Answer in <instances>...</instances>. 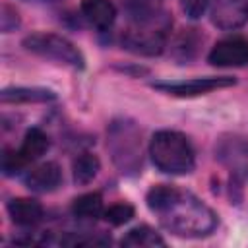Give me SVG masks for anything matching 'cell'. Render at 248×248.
<instances>
[{
    "instance_id": "30bf717a",
    "label": "cell",
    "mask_w": 248,
    "mask_h": 248,
    "mask_svg": "<svg viewBox=\"0 0 248 248\" xmlns=\"http://www.w3.org/2000/svg\"><path fill=\"white\" fill-rule=\"evenodd\" d=\"M60 182H62V170L52 161L35 167L25 176V186L33 192H52L60 186Z\"/></svg>"
},
{
    "instance_id": "d6986e66",
    "label": "cell",
    "mask_w": 248,
    "mask_h": 248,
    "mask_svg": "<svg viewBox=\"0 0 248 248\" xmlns=\"http://www.w3.org/2000/svg\"><path fill=\"white\" fill-rule=\"evenodd\" d=\"M194 31H196V29H188V31L182 33L180 39L176 41V48L182 52L180 58H184V60H188L190 56H194V52H196V48H198L200 37H198Z\"/></svg>"
},
{
    "instance_id": "4fadbf2b",
    "label": "cell",
    "mask_w": 248,
    "mask_h": 248,
    "mask_svg": "<svg viewBox=\"0 0 248 248\" xmlns=\"http://www.w3.org/2000/svg\"><path fill=\"white\" fill-rule=\"evenodd\" d=\"M0 97L2 103H46L56 99L54 91L43 87H8Z\"/></svg>"
},
{
    "instance_id": "5b68a950",
    "label": "cell",
    "mask_w": 248,
    "mask_h": 248,
    "mask_svg": "<svg viewBox=\"0 0 248 248\" xmlns=\"http://www.w3.org/2000/svg\"><path fill=\"white\" fill-rule=\"evenodd\" d=\"M23 46L46 60H54L58 64H66L70 68L81 70L85 66L83 54L74 46L68 39L54 35V33H33L23 39Z\"/></svg>"
},
{
    "instance_id": "7a4b0ae2",
    "label": "cell",
    "mask_w": 248,
    "mask_h": 248,
    "mask_svg": "<svg viewBox=\"0 0 248 248\" xmlns=\"http://www.w3.org/2000/svg\"><path fill=\"white\" fill-rule=\"evenodd\" d=\"M149 155L153 165L167 174H188L194 170V149L190 140L174 130H161L151 138Z\"/></svg>"
},
{
    "instance_id": "2e32d148",
    "label": "cell",
    "mask_w": 248,
    "mask_h": 248,
    "mask_svg": "<svg viewBox=\"0 0 248 248\" xmlns=\"http://www.w3.org/2000/svg\"><path fill=\"white\" fill-rule=\"evenodd\" d=\"M120 244L122 246H134V248H138V246H165V240L151 227L140 225V227H134L132 231H128L126 236H122Z\"/></svg>"
},
{
    "instance_id": "ba28073f",
    "label": "cell",
    "mask_w": 248,
    "mask_h": 248,
    "mask_svg": "<svg viewBox=\"0 0 248 248\" xmlns=\"http://www.w3.org/2000/svg\"><path fill=\"white\" fill-rule=\"evenodd\" d=\"M211 21L219 29H238L248 21V0H215Z\"/></svg>"
},
{
    "instance_id": "8fae6325",
    "label": "cell",
    "mask_w": 248,
    "mask_h": 248,
    "mask_svg": "<svg viewBox=\"0 0 248 248\" xmlns=\"http://www.w3.org/2000/svg\"><path fill=\"white\" fill-rule=\"evenodd\" d=\"M8 213L16 225L33 227L43 219V205L31 198H16L8 203Z\"/></svg>"
},
{
    "instance_id": "8992f818",
    "label": "cell",
    "mask_w": 248,
    "mask_h": 248,
    "mask_svg": "<svg viewBox=\"0 0 248 248\" xmlns=\"http://www.w3.org/2000/svg\"><path fill=\"white\" fill-rule=\"evenodd\" d=\"M229 85H234V78L209 76V78H194V79H186V81H155V83H151V87L165 91L169 95H174V97H198V95H205L209 91L229 87Z\"/></svg>"
},
{
    "instance_id": "7402d4cb",
    "label": "cell",
    "mask_w": 248,
    "mask_h": 248,
    "mask_svg": "<svg viewBox=\"0 0 248 248\" xmlns=\"http://www.w3.org/2000/svg\"><path fill=\"white\" fill-rule=\"evenodd\" d=\"M0 23H2V31L10 33L12 29H16L19 25V17L17 12L12 10L10 6H2V16H0Z\"/></svg>"
},
{
    "instance_id": "e0dca14e",
    "label": "cell",
    "mask_w": 248,
    "mask_h": 248,
    "mask_svg": "<svg viewBox=\"0 0 248 248\" xmlns=\"http://www.w3.org/2000/svg\"><path fill=\"white\" fill-rule=\"evenodd\" d=\"M72 211L79 219H95V217H99L101 211H103L101 194L89 192V194H83V196L76 198L74 203H72Z\"/></svg>"
},
{
    "instance_id": "44dd1931",
    "label": "cell",
    "mask_w": 248,
    "mask_h": 248,
    "mask_svg": "<svg viewBox=\"0 0 248 248\" xmlns=\"http://www.w3.org/2000/svg\"><path fill=\"white\" fill-rule=\"evenodd\" d=\"M209 0H180L182 12L190 17V19H198L203 16V12L207 10Z\"/></svg>"
},
{
    "instance_id": "6da1fadb",
    "label": "cell",
    "mask_w": 248,
    "mask_h": 248,
    "mask_svg": "<svg viewBox=\"0 0 248 248\" xmlns=\"http://www.w3.org/2000/svg\"><path fill=\"white\" fill-rule=\"evenodd\" d=\"M147 207L159 215L161 225L188 238L209 234L217 227V215L202 200L190 192H182L169 184L153 186L147 192Z\"/></svg>"
},
{
    "instance_id": "9a60e30c",
    "label": "cell",
    "mask_w": 248,
    "mask_h": 248,
    "mask_svg": "<svg viewBox=\"0 0 248 248\" xmlns=\"http://www.w3.org/2000/svg\"><path fill=\"white\" fill-rule=\"evenodd\" d=\"M101 169V163L97 159V155L93 153H81L79 157H76L74 165H72V170H74V182L83 186V184H89L97 172Z\"/></svg>"
},
{
    "instance_id": "3957f363",
    "label": "cell",
    "mask_w": 248,
    "mask_h": 248,
    "mask_svg": "<svg viewBox=\"0 0 248 248\" xmlns=\"http://www.w3.org/2000/svg\"><path fill=\"white\" fill-rule=\"evenodd\" d=\"M107 147L112 155L114 165L120 172L134 174L141 167V141L140 130L130 120H114L108 126V141Z\"/></svg>"
},
{
    "instance_id": "52a82bcc",
    "label": "cell",
    "mask_w": 248,
    "mask_h": 248,
    "mask_svg": "<svg viewBox=\"0 0 248 248\" xmlns=\"http://www.w3.org/2000/svg\"><path fill=\"white\" fill-rule=\"evenodd\" d=\"M215 155L231 172L248 178V140L225 136L215 145Z\"/></svg>"
},
{
    "instance_id": "277c9868",
    "label": "cell",
    "mask_w": 248,
    "mask_h": 248,
    "mask_svg": "<svg viewBox=\"0 0 248 248\" xmlns=\"http://www.w3.org/2000/svg\"><path fill=\"white\" fill-rule=\"evenodd\" d=\"M169 25L170 23L165 14H157L149 19L134 21V27L124 33L122 45L136 54H145V56L159 54L165 46Z\"/></svg>"
},
{
    "instance_id": "ac0fdd59",
    "label": "cell",
    "mask_w": 248,
    "mask_h": 248,
    "mask_svg": "<svg viewBox=\"0 0 248 248\" xmlns=\"http://www.w3.org/2000/svg\"><path fill=\"white\" fill-rule=\"evenodd\" d=\"M103 215H105V221H107V223L118 227V225L128 223V221L134 217V207H132L130 203H114V205H110Z\"/></svg>"
},
{
    "instance_id": "7c38bea8",
    "label": "cell",
    "mask_w": 248,
    "mask_h": 248,
    "mask_svg": "<svg viewBox=\"0 0 248 248\" xmlns=\"http://www.w3.org/2000/svg\"><path fill=\"white\" fill-rule=\"evenodd\" d=\"M81 12L97 29H108L116 17V10L110 0H81Z\"/></svg>"
},
{
    "instance_id": "ffe728a7",
    "label": "cell",
    "mask_w": 248,
    "mask_h": 248,
    "mask_svg": "<svg viewBox=\"0 0 248 248\" xmlns=\"http://www.w3.org/2000/svg\"><path fill=\"white\" fill-rule=\"evenodd\" d=\"M23 165H25V161L21 159V155L17 151H4V155H2V170H4V174H14Z\"/></svg>"
},
{
    "instance_id": "5bb4252c",
    "label": "cell",
    "mask_w": 248,
    "mask_h": 248,
    "mask_svg": "<svg viewBox=\"0 0 248 248\" xmlns=\"http://www.w3.org/2000/svg\"><path fill=\"white\" fill-rule=\"evenodd\" d=\"M48 145H50L48 136L39 128H31V130L25 132V138H23L21 147L17 149V153L21 155V159L25 163H31V161L39 159L41 155H45Z\"/></svg>"
},
{
    "instance_id": "9c48e42d",
    "label": "cell",
    "mask_w": 248,
    "mask_h": 248,
    "mask_svg": "<svg viewBox=\"0 0 248 248\" xmlns=\"http://www.w3.org/2000/svg\"><path fill=\"white\" fill-rule=\"evenodd\" d=\"M209 62L213 66H244L248 64V39L242 37H231L219 41L211 52H209Z\"/></svg>"
}]
</instances>
